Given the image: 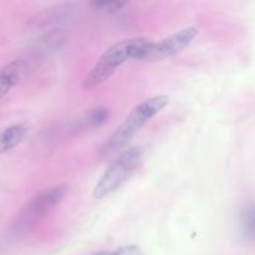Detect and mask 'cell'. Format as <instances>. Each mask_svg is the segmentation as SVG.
Wrapping results in <instances>:
<instances>
[{
	"label": "cell",
	"instance_id": "cell-4",
	"mask_svg": "<svg viewBox=\"0 0 255 255\" xmlns=\"http://www.w3.org/2000/svg\"><path fill=\"white\" fill-rule=\"evenodd\" d=\"M67 193V187L64 184L50 187L44 189L36 196L32 197L17 216L14 224L15 233H25L34 228L39 222H41Z\"/></svg>",
	"mask_w": 255,
	"mask_h": 255
},
{
	"label": "cell",
	"instance_id": "cell-2",
	"mask_svg": "<svg viewBox=\"0 0 255 255\" xmlns=\"http://www.w3.org/2000/svg\"><path fill=\"white\" fill-rule=\"evenodd\" d=\"M168 97L159 95V96L144 100L143 102L137 105L106 142L104 147V153L110 156L117 152L120 153L124 152L129 142L133 139V137L138 133L139 129L144 125L148 124L156 115H158L168 105Z\"/></svg>",
	"mask_w": 255,
	"mask_h": 255
},
{
	"label": "cell",
	"instance_id": "cell-10",
	"mask_svg": "<svg viewBox=\"0 0 255 255\" xmlns=\"http://www.w3.org/2000/svg\"><path fill=\"white\" fill-rule=\"evenodd\" d=\"M110 110L106 106H96L90 110L86 115V121L90 127H100L106 124L110 119Z\"/></svg>",
	"mask_w": 255,
	"mask_h": 255
},
{
	"label": "cell",
	"instance_id": "cell-1",
	"mask_svg": "<svg viewBox=\"0 0 255 255\" xmlns=\"http://www.w3.org/2000/svg\"><path fill=\"white\" fill-rule=\"evenodd\" d=\"M152 45L153 41L147 37H133L112 45L85 77L84 87L91 90L99 86L129 60H146Z\"/></svg>",
	"mask_w": 255,
	"mask_h": 255
},
{
	"label": "cell",
	"instance_id": "cell-3",
	"mask_svg": "<svg viewBox=\"0 0 255 255\" xmlns=\"http://www.w3.org/2000/svg\"><path fill=\"white\" fill-rule=\"evenodd\" d=\"M143 158V148L139 146L129 147L119 154L111 166L106 169L94 188V197L102 199L121 188Z\"/></svg>",
	"mask_w": 255,
	"mask_h": 255
},
{
	"label": "cell",
	"instance_id": "cell-13",
	"mask_svg": "<svg viewBox=\"0 0 255 255\" xmlns=\"http://www.w3.org/2000/svg\"><path fill=\"white\" fill-rule=\"evenodd\" d=\"M95 255H114V252H102V253L95 254Z\"/></svg>",
	"mask_w": 255,
	"mask_h": 255
},
{
	"label": "cell",
	"instance_id": "cell-11",
	"mask_svg": "<svg viewBox=\"0 0 255 255\" xmlns=\"http://www.w3.org/2000/svg\"><path fill=\"white\" fill-rule=\"evenodd\" d=\"M128 2L126 1H117V0H114V1H94L91 2V6L94 7L97 11H104V12H115L121 10L122 7L126 6Z\"/></svg>",
	"mask_w": 255,
	"mask_h": 255
},
{
	"label": "cell",
	"instance_id": "cell-8",
	"mask_svg": "<svg viewBox=\"0 0 255 255\" xmlns=\"http://www.w3.org/2000/svg\"><path fill=\"white\" fill-rule=\"evenodd\" d=\"M72 5L61 4L54 7L44 10L42 12L36 15V20H34L37 26H47V25L62 22L71 16Z\"/></svg>",
	"mask_w": 255,
	"mask_h": 255
},
{
	"label": "cell",
	"instance_id": "cell-6",
	"mask_svg": "<svg viewBox=\"0 0 255 255\" xmlns=\"http://www.w3.org/2000/svg\"><path fill=\"white\" fill-rule=\"evenodd\" d=\"M26 72L27 64L21 59L12 60L0 69V100L24 79Z\"/></svg>",
	"mask_w": 255,
	"mask_h": 255
},
{
	"label": "cell",
	"instance_id": "cell-5",
	"mask_svg": "<svg viewBox=\"0 0 255 255\" xmlns=\"http://www.w3.org/2000/svg\"><path fill=\"white\" fill-rule=\"evenodd\" d=\"M197 35H198V29L189 26L164 37L159 42H153L146 60L147 61H161V60L176 56L196 39Z\"/></svg>",
	"mask_w": 255,
	"mask_h": 255
},
{
	"label": "cell",
	"instance_id": "cell-7",
	"mask_svg": "<svg viewBox=\"0 0 255 255\" xmlns=\"http://www.w3.org/2000/svg\"><path fill=\"white\" fill-rule=\"evenodd\" d=\"M27 128L26 124H15L0 131V154L11 151L19 146L22 139L26 137Z\"/></svg>",
	"mask_w": 255,
	"mask_h": 255
},
{
	"label": "cell",
	"instance_id": "cell-12",
	"mask_svg": "<svg viewBox=\"0 0 255 255\" xmlns=\"http://www.w3.org/2000/svg\"><path fill=\"white\" fill-rule=\"evenodd\" d=\"M114 255H144V253L138 246H126L115 251Z\"/></svg>",
	"mask_w": 255,
	"mask_h": 255
},
{
	"label": "cell",
	"instance_id": "cell-9",
	"mask_svg": "<svg viewBox=\"0 0 255 255\" xmlns=\"http://www.w3.org/2000/svg\"><path fill=\"white\" fill-rule=\"evenodd\" d=\"M241 233L246 241L255 243V204H246L242 209Z\"/></svg>",
	"mask_w": 255,
	"mask_h": 255
}]
</instances>
